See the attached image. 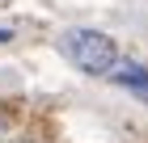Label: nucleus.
<instances>
[{
  "mask_svg": "<svg viewBox=\"0 0 148 143\" xmlns=\"http://www.w3.org/2000/svg\"><path fill=\"white\" fill-rule=\"evenodd\" d=\"M9 38H13V34H9V30H0V46H4V42H9Z\"/></svg>",
  "mask_w": 148,
  "mask_h": 143,
  "instance_id": "20e7f679",
  "label": "nucleus"
},
{
  "mask_svg": "<svg viewBox=\"0 0 148 143\" xmlns=\"http://www.w3.org/2000/svg\"><path fill=\"white\" fill-rule=\"evenodd\" d=\"M110 80L123 84V88H131V93H140V97H148V67L131 63V59H119V67L110 72Z\"/></svg>",
  "mask_w": 148,
  "mask_h": 143,
  "instance_id": "f03ea898",
  "label": "nucleus"
},
{
  "mask_svg": "<svg viewBox=\"0 0 148 143\" xmlns=\"http://www.w3.org/2000/svg\"><path fill=\"white\" fill-rule=\"evenodd\" d=\"M59 55L68 59L76 72H85V76H110L114 67H119V59H123L110 34L85 30V25L59 34Z\"/></svg>",
  "mask_w": 148,
  "mask_h": 143,
  "instance_id": "f257e3e1",
  "label": "nucleus"
},
{
  "mask_svg": "<svg viewBox=\"0 0 148 143\" xmlns=\"http://www.w3.org/2000/svg\"><path fill=\"white\" fill-rule=\"evenodd\" d=\"M13 139V122H9V114L0 110V143H9Z\"/></svg>",
  "mask_w": 148,
  "mask_h": 143,
  "instance_id": "7ed1b4c3",
  "label": "nucleus"
}]
</instances>
